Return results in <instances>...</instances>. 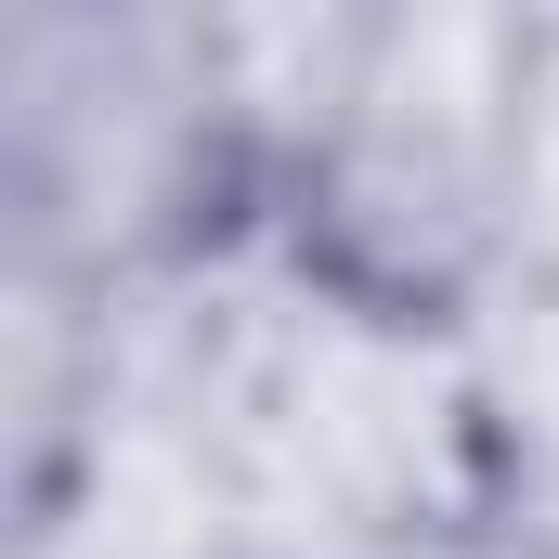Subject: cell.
I'll return each instance as SVG.
<instances>
[{
    "label": "cell",
    "mask_w": 559,
    "mask_h": 559,
    "mask_svg": "<svg viewBox=\"0 0 559 559\" xmlns=\"http://www.w3.org/2000/svg\"><path fill=\"white\" fill-rule=\"evenodd\" d=\"M0 209L13 261L52 274H156L261 209L209 13H118V0H13L0 13Z\"/></svg>",
    "instance_id": "obj_1"
},
{
    "label": "cell",
    "mask_w": 559,
    "mask_h": 559,
    "mask_svg": "<svg viewBox=\"0 0 559 559\" xmlns=\"http://www.w3.org/2000/svg\"><path fill=\"white\" fill-rule=\"evenodd\" d=\"M235 521L248 559H391L455 521H495L468 325L352 299L299 248V286L261 338L235 429Z\"/></svg>",
    "instance_id": "obj_2"
},
{
    "label": "cell",
    "mask_w": 559,
    "mask_h": 559,
    "mask_svg": "<svg viewBox=\"0 0 559 559\" xmlns=\"http://www.w3.org/2000/svg\"><path fill=\"white\" fill-rule=\"evenodd\" d=\"M521 79L534 13H378L325 156L274 209L312 274L468 325L521 261Z\"/></svg>",
    "instance_id": "obj_3"
},
{
    "label": "cell",
    "mask_w": 559,
    "mask_h": 559,
    "mask_svg": "<svg viewBox=\"0 0 559 559\" xmlns=\"http://www.w3.org/2000/svg\"><path fill=\"white\" fill-rule=\"evenodd\" d=\"M391 559H547L534 534H508V521H455V534H429V547H391Z\"/></svg>",
    "instance_id": "obj_4"
}]
</instances>
